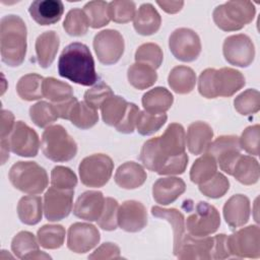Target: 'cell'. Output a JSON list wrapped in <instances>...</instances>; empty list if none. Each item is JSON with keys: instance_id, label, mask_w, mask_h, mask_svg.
Instances as JSON below:
<instances>
[{"instance_id": "55", "label": "cell", "mask_w": 260, "mask_h": 260, "mask_svg": "<svg viewBox=\"0 0 260 260\" xmlns=\"http://www.w3.org/2000/svg\"><path fill=\"white\" fill-rule=\"evenodd\" d=\"M228 236L224 234H219L213 237V249H212V259H225L231 257L226 242Z\"/></svg>"}, {"instance_id": "19", "label": "cell", "mask_w": 260, "mask_h": 260, "mask_svg": "<svg viewBox=\"0 0 260 260\" xmlns=\"http://www.w3.org/2000/svg\"><path fill=\"white\" fill-rule=\"evenodd\" d=\"M147 224L145 206L136 200L124 201L118 209V225L125 232L138 233Z\"/></svg>"}, {"instance_id": "58", "label": "cell", "mask_w": 260, "mask_h": 260, "mask_svg": "<svg viewBox=\"0 0 260 260\" xmlns=\"http://www.w3.org/2000/svg\"><path fill=\"white\" fill-rule=\"evenodd\" d=\"M9 150H10V146H9L8 139L7 138L1 139V164L2 165H4L6 160L9 158Z\"/></svg>"}, {"instance_id": "43", "label": "cell", "mask_w": 260, "mask_h": 260, "mask_svg": "<svg viewBox=\"0 0 260 260\" xmlns=\"http://www.w3.org/2000/svg\"><path fill=\"white\" fill-rule=\"evenodd\" d=\"M168 116L166 113L152 114L149 112L141 111L138 114L136 121V130L140 135L148 136L158 131L167 122Z\"/></svg>"}, {"instance_id": "46", "label": "cell", "mask_w": 260, "mask_h": 260, "mask_svg": "<svg viewBox=\"0 0 260 260\" xmlns=\"http://www.w3.org/2000/svg\"><path fill=\"white\" fill-rule=\"evenodd\" d=\"M164 55L160 47L154 43H145L139 46L135 52V61L157 69L162 62Z\"/></svg>"}, {"instance_id": "3", "label": "cell", "mask_w": 260, "mask_h": 260, "mask_svg": "<svg viewBox=\"0 0 260 260\" xmlns=\"http://www.w3.org/2000/svg\"><path fill=\"white\" fill-rule=\"evenodd\" d=\"M26 25L18 15L8 14L0 20V53L3 63L17 67L26 54Z\"/></svg>"}, {"instance_id": "16", "label": "cell", "mask_w": 260, "mask_h": 260, "mask_svg": "<svg viewBox=\"0 0 260 260\" xmlns=\"http://www.w3.org/2000/svg\"><path fill=\"white\" fill-rule=\"evenodd\" d=\"M74 190L50 187L44 195V213L49 221H58L67 217L73 205Z\"/></svg>"}, {"instance_id": "34", "label": "cell", "mask_w": 260, "mask_h": 260, "mask_svg": "<svg viewBox=\"0 0 260 260\" xmlns=\"http://www.w3.org/2000/svg\"><path fill=\"white\" fill-rule=\"evenodd\" d=\"M129 83L136 89H146L157 80V73L152 67L143 63L132 64L127 71Z\"/></svg>"}, {"instance_id": "18", "label": "cell", "mask_w": 260, "mask_h": 260, "mask_svg": "<svg viewBox=\"0 0 260 260\" xmlns=\"http://www.w3.org/2000/svg\"><path fill=\"white\" fill-rule=\"evenodd\" d=\"M214 240L211 237H194L185 234L181 245L175 254L182 260H209L212 259Z\"/></svg>"}, {"instance_id": "8", "label": "cell", "mask_w": 260, "mask_h": 260, "mask_svg": "<svg viewBox=\"0 0 260 260\" xmlns=\"http://www.w3.org/2000/svg\"><path fill=\"white\" fill-rule=\"evenodd\" d=\"M114 162L104 153H95L84 157L78 167L81 183L86 187L100 188L105 186L113 173Z\"/></svg>"}, {"instance_id": "11", "label": "cell", "mask_w": 260, "mask_h": 260, "mask_svg": "<svg viewBox=\"0 0 260 260\" xmlns=\"http://www.w3.org/2000/svg\"><path fill=\"white\" fill-rule=\"evenodd\" d=\"M169 48L176 59L182 62H192L200 55V38L193 29L180 27L171 34Z\"/></svg>"}, {"instance_id": "23", "label": "cell", "mask_w": 260, "mask_h": 260, "mask_svg": "<svg viewBox=\"0 0 260 260\" xmlns=\"http://www.w3.org/2000/svg\"><path fill=\"white\" fill-rule=\"evenodd\" d=\"M186 190L185 182L178 177H166L155 181L152 196L156 203L168 205L176 201Z\"/></svg>"}, {"instance_id": "27", "label": "cell", "mask_w": 260, "mask_h": 260, "mask_svg": "<svg viewBox=\"0 0 260 260\" xmlns=\"http://www.w3.org/2000/svg\"><path fill=\"white\" fill-rule=\"evenodd\" d=\"M161 24V17L154 6L150 3L140 5L133 18L135 30L141 36H151L155 34Z\"/></svg>"}, {"instance_id": "35", "label": "cell", "mask_w": 260, "mask_h": 260, "mask_svg": "<svg viewBox=\"0 0 260 260\" xmlns=\"http://www.w3.org/2000/svg\"><path fill=\"white\" fill-rule=\"evenodd\" d=\"M44 77L37 73H29L20 77L16 84V92L21 100L30 102L42 99Z\"/></svg>"}, {"instance_id": "10", "label": "cell", "mask_w": 260, "mask_h": 260, "mask_svg": "<svg viewBox=\"0 0 260 260\" xmlns=\"http://www.w3.org/2000/svg\"><path fill=\"white\" fill-rule=\"evenodd\" d=\"M228 248L231 256L239 258L260 257V229L258 225H248L228 236Z\"/></svg>"}, {"instance_id": "50", "label": "cell", "mask_w": 260, "mask_h": 260, "mask_svg": "<svg viewBox=\"0 0 260 260\" xmlns=\"http://www.w3.org/2000/svg\"><path fill=\"white\" fill-rule=\"evenodd\" d=\"M118 201L112 197L105 198V205L100 218L96 220L99 226L105 231H115L118 226Z\"/></svg>"}, {"instance_id": "31", "label": "cell", "mask_w": 260, "mask_h": 260, "mask_svg": "<svg viewBox=\"0 0 260 260\" xmlns=\"http://www.w3.org/2000/svg\"><path fill=\"white\" fill-rule=\"evenodd\" d=\"M231 176L243 185H254L260 177L259 164L254 157L241 154L234 165Z\"/></svg>"}, {"instance_id": "38", "label": "cell", "mask_w": 260, "mask_h": 260, "mask_svg": "<svg viewBox=\"0 0 260 260\" xmlns=\"http://www.w3.org/2000/svg\"><path fill=\"white\" fill-rule=\"evenodd\" d=\"M43 95L53 104L67 101L73 96L71 85L54 77H47L43 81Z\"/></svg>"}, {"instance_id": "54", "label": "cell", "mask_w": 260, "mask_h": 260, "mask_svg": "<svg viewBox=\"0 0 260 260\" xmlns=\"http://www.w3.org/2000/svg\"><path fill=\"white\" fill-rule=\"evenodd\" d=\"M120 248L114 243H104L95 251L88 256V259H120Z\"/></svg>"}, {"instance_id": "49", "label": "cell", "mask_w": 260, "mask_h": 260, "mask_svg": "<svg viewBox=\"0 0 260 260\" xmlns=\"http://www.w3.org/2000/svg\"><path fill=\"white\" fill-rule=\"evenodd\" d=\"M51 185L59 189L74 190L77 185V177L71 169L57 166L51 172Z\"/></svg>"}, {"instance_id": "29", "label": "cell", "mask_w": 260, "mask_h": 260, "mask_svg": "<svg viewBox=\"0 0 260 260\" xmlns=\"http://www.w3.org/2000/svg\"><path fill=\"white\" fill-rule=\"evenodd\" d=\"M151 214L155 217L166 219L169 221L173 229L174 234V255L177 253L181 242L186 234V226H185V218L183 213L176 209V208H162L159 206H152L151 207Z\"/></svg>"}, {"instance_id": "21", "label": "cell", "mask_w": 260, "mask_h": 260, "mask_svg": "<svg viewBox=\"0 0 260 260\" xmlns=\"http://www.w3.org/2000/svg\"><path fill=\"white\" fill-rule=\"evenodd\" d=\"M250 200L243 194L233 195L223 205V217L231 229L246 224L250 217Z\"/></svg>"}, {"instance_id": "37", "label": "cell", "mask_w": 260, "mask_h": 260, "mask_svg": "<svg viewBox=\"0 0 260 260\" xmlns=\"http://www.w3.org/2000/svg\"><path fill=\"white\" fill-rule=\"evenodd\" d=\"M68 120L81 130L89 129L99 121L98 110L93 109L85 102H77L72 108Z\"/></svg>"}, {"instance_id": "12", "label": "cell", "mask_w": 260, "mask_h": 260, "mask_svg": "<svg viewBox=\"0 0 260 260\" xmlns=\"http://www.w3.org/2000/svg\"><path fill=\"white\" fill-rule=\"evenodd\" d=\"M93 49L102 64L113 65L121 59L124 53V39L116 29H105L94 36Z\"/></svg>"}, {"instance_id": "22", "label": "cell", "mask_w": 260, "mask_h": 260, "mask_svg": "<svg viewBox=\"0 0 260 260\" xmlns=\"http://www.w3.org/2000/svg\"><path fill=\"white\" fill-rule=\"evenodd\" d=\"M31 18L41 25H51L58 22L64 12L60 0H36L28 8Z\"/></svg>"}, {"instance_id": "1", "label": "cell", "mask_w": 260, "mask_h": 260, "mask_svg": "<svg viewBox=\"0 0 260 260\" xmlns=\"http://www.w3.org/2000/svg\"><path fill=\"white\" fill-rule=\"evenodd\" d=\"M185 149L184 127L179 123H171L160 136L144 142L139 159L147 170L158 175H181L189 159Z\"/></svg>"}, {"instance_id": "39", "label": "cell", "mask_w": 260, "mask_h": 260, "mask_svg": "<svg viewBox=\"0 0 260 260\" xmlns=\"http://www.w3.org/2000/svg\"><path fill=\"white\" fill-rule=\"evenodd\" d=\"M216 172L217 164L215 158L211 154L205 153L194 161L190 170V179L194 184L200 185L210 179Z\"/></svg>"}, {"instance_id": "56", "label": "cell", "mask_w": 260, "mask_h": 260, "mask_svg": "<svg viewBox=\"0 0 260 260\" xmlns=\"http://www.w3.org/2000/svg\"><path fill=\"white\" fill-rule=\"evenodd\" d=\"M14 116L10 111L1 110V122H0V138H7L14 128Z\"/></svg>"}, {"instance_id": "47", "label": "cell", "mask_w": 260, "mask_h": 260, "mask_svg": "<svg viewBox=\"0 0 260 260\" xmlns=\"http://www.w3.org/2000/svg\"><path fill=\"white\" fill-rule=\"evenodd\" d=\"M230 189V181L228 178L216 172L210 179L199 185L200 192L208 198L216 199L222 197Z\"/></svg>"}, {"instance_id": "44", "label": "cell", "mask_w": 260, "mask_h": 260, "mask_svg": "<svg viewBox=\"0 0 260 260\" xmlns=\"http://www.w3.org/2000/svg\"><path fill=\"white\" fill-rule=\"evenodd\" d=\"M89 23L83 10L79 8L71 9L63 22V28L72 37H81L87 32Z\"/></svg>"}, {"instance_id": "5", "label": "cell", "mask_w": 260, "mask_h": 260, "mask_svg": "<svg viewBox=\"0 0 260 260\" xmlns=\"http://www.w3.org/2000/svg\"><path fill=\"white\" fill-rule=\"evenodd\" d=\"M256 8L251 1H228L214 8L212 17L217 27L224 31L242 29L255 16Z\"/></svg>"}, {"instance_id": "14", "label": "cell", "mask_w": 260, "mask_h": 260, "mask_svg": "<svg viewBox=\"0 0 260 260\" xmlns=\"http://www.w3.org/2000/svg\"><path fill=\"white\" fill-rule=\"evenodd\" d=\"M211 154L221 171L232 175L234 165L241 155V146L239 137L236 135H222L211 141L207 150Z\"/></svg>"}, {"instance_id": "36", "label": "cell", "mask_w": 260, "mask_h": 260, "mask_svg": "<svg viewBox=\"0 0 260 260\" xmlns=\"http://www.w3.org/2000/svg\"><path fill=\"white\" fill-rule=\"evenodd\" d=\"M128 102L120 95H112L101 107L102 118L105 124L116 127L126 114Z\"/></svg>"}, {"instance_id": "15", "label": "cell", "mask_w": 260, "mask_h": 260, "mask_svg": "<svg viewBox=\"0 0 260 260\" xmlns=\"http://www.w3.org/2000/svg\"><path fill=\"white\" fill-rule=\"evenodd\" d=\"M10 150L24 157H34L40 148L38 133L22 121H16L14 128L7 137Z\"/></svg>"}, {"instance_id": "30", "label": "cell", "mask_w": 260, "mask_h": 260, "mask_svg": "<svg viewBox=\"0 0 260 260\" xmlns=\"http://www.w3.org/2000/svg\"><path fill=\"white\" fill-rule=\"evenodd\" d=\"M142 106L152 114L166 113L173 105L174 96L167 88L157 86L146 91L142 96Z\"/></svg>"}, {"instance_id": "48", "label": "cell", "mask_w": 260, "mask_h": 260, "mask_svg": "<svg viewBox=\"0 0 260 260\" xmlns=\"http://www.w3.org/2000/svg\"><path fill=\"white\" fill-rule=\"evenodd\" d=\"M136 6L133 1L115 0L109 3V15L111 20L117 23L131 21L136 13Z\"/></svg>"}, {"instance_id": "25", "label": "cell", "mask_w": 260, "mask_h": 260, "mask_svg": "<svg viewBox=\"0 0 260 260\" xmlns=\"http://www.w3.org/2000/svg\"><path fill=\"white\" fill-rule=\"evenodd\" d=\"M36 237L32 233L21 231L11 241V250L19 259H51V256L40 251Z\"/></svg>"}, {"instance_id": "24", "label": "cell", "mask_w": 260, "mask_h": 260, "mask_svg": "<svg viewBox=\"0 0 260 260\" xmlns=\"http://www.w3.org/2000/svg\"><path fill=\"white\" fill-rule=\"evenodd\" d=\"M213 138L211 126L202 121H196L189 125L187 129L186 145L189 151L195 155L206 152Z\"/></svg>"}, {"instance_id": "20", "label": "cell", "mask_w": 260, "mask_h": 260, "mask_svg": "<svg viewBox=\"0 0 260 260\" xmlns=\"http://www.w3.org/2000/svg\"><path fill=\"white\" fill-rule=\"evenodd\" d=\"M105 197L101 191H85L77 198L73 214L87 221H96L104 209Z\"/></svg>"}, {"instance_id": "51", "label": "cell", "mask_w": 260, "mask_h": 260, "mask_svg": "<svg viewBox=\"0 0 260 260\" xmlns=\"http://www.w3.org/2000/svg\"><path fill=\"white\" fill-rule=\"evenodd\" d=\"M112 95H114V93L111 87L105 82L101 81L84 92V102L93 109L98 110L102 107L105 101Z\"/></svg>"}, {"instance_id": "42", "label": "cell", "mask_w": 260, "mask_h": 260, "mask_svg": "<svg viewBox=\"0 0 260 260\" xmlns=\"http://www.w3.org/2000/svg\"><path fill=\"white\" fill-rule=\"evenodd\" d=\"M29 117L31 121L40 128L49 127L59 119L57 110L53 103L38 102L29 108Z\"/></svg>"}, {"instance_id": "45", "label": "cell", "mask_w": 260, "mask_h": 260, "mask_svg": "<svg viewBox=\"0 0 260 260\" xmlns=\"http://www.w3.org/2000/svg\"><path fill=\"white\" fill-rule=\"evenodd\" d=\"M236 111L243 115L249 116L256 114L260 109V93L257 89L249 88L236 96L234 101Z\"/></svg>"}, {"instance_id": "53", "label": "cell", "mask_w": 260, "mask_h": 260, "mask_svg": "<svg viewBox=\"0 0 260 260\" xmlns=\"http://www.w3.org/2000/svg\"><path fill=\"white\" fill-rule=\"evenodd\" d=\"M139 112V108L135 104L128 103L126 114L124 115L122 121L115 127L116 130L124 134L133 133L136 128V121Z\"/></svg>"}, {"instance_id": "41", "label": "cell", "mask_w": 260, "mask_h": 260, "mask_svg": "<svg viewBox=\"0 0 260 260\" xmlns=\"http://www.w3.org/2000/svg\"><path fill=\"white\" fill-rule=\"evenodd\" d=\"M83 11L87 17L89 26L92 28H100L109 24L111 18L109 15V3L106 1H89L84 7Z\"/></svg>"}, {"instance_id": "28", "label": "cell", "mask_w": 260, "mask_h": 260, "mask_svg": "<svg viewBox=\"0 0 260 260\" xmlns=\"http://www.w3.org/2000/svg\"><path fill=\"white\" fill-rule=\"evenodd\" d=\"M60 45V39L55 30L41 34L36 41L37 60L41 67L48 68L54 62Z\"/></svg>"}, {"instance_id": "2", "label": "cell", "mask_w": 260, "mask_h": 260, "mask_svg": "<svg viewBox=\"0 0 260 260\" xmlns=\"http://www.w3.org/2000/svg\"><path fill=\"white\" fill-rule=\"evenodd\" d=\"M58 73L83 86L94 84L99 78L88 47L79 42L71 43L63 49L58 60Z\"/></svg>"}, {"instance_id": "17", "label": "cell", "mask_w": 260, "mask_h": 260, "mask_svg": "<svg viewBox=\"0 0 260 260\" xmlns=\"http://www.w3.org/2000/svg\"><path fill=\"white\" fill-rule=\"evenodd\" d=\"M100 240V232L93 224L74 222L68 229L67 247L74 253L83 254L90 251L98 246Z\"/></svg>"}, {"instance_id": "52", "label": "cell", "mask_w": 260, "mask_h": 260, "mask_svg": "<svg viewBox=\"0 0 260 260\" xmlns=\"http://www.w3.org/2000/svg\"><path fill=\"white\" fill-rule=\"evenodd\" d=\"M260 126L258 124L247 127L239 138L241 149L252 155H259Z\"/></svg>"}, {"instance_id": "6", "label": "cell", "mask_w": 260, "mask_h": 260, "mask_svg": "<svg viewBox=\"0 0 260 260\" xmlns=\"http://www.w3.org/2000/svg\"><path fill=\"white\" fill-rule=\"evenodd\" d=\"M41 147L45 156L53 161L72 159L77 153V144L62 125H51L42 135Z\"/></svg>"}, {"instance_id": "26", "label": "cell", "mask_w": 260, "mask_h": 260, "mask_svg": "<svg viewBox=\"0 0 260 260\" xmlns=\"http://www.w3.org/2000/svg\"><path fill=\"white\" fill-rule=\"evenodd\" d=\"M147 175L143 167L135 161L122 164L115 173V183L127 190L139 188L146 181Z\"/></svg>"}, {"instance_id": "4", "label": "cell", "mask_w": 260, "mask_h": 260, "mask_svg": "<svg viewBox=\"0 0 260 260\" xmlns=\"http://www.w3.org/2000/svg\"><path fill=\"white\" fill-rule=\"evenodd\" d=\"M245 84L244 75L239 70L230 67L207 68L200 73L198 78L199 93L206 99L229 98L242 89Z\"/></svg>"}, {"instance_id": "57", "label": "cell", "mask_w": 260, "mask_h": 260, "mask_svg": "<svg viewBox=\"0 0 260 260\" xmlns=\"http://www.w3.org/2000/svg\"><path fill=\"white\" fill-rule=\"evenodd\" d=\"M156 3L164 11L170 14L179 12L184 5L183 1H156Z\"/></svg>"}, {"instance_id": "40", "label": "cell", "mask_w": 260, "mask_h": 260, "mask_svg": "<svg viewBox=\"0 0 260 260\" xmlns=\"http://www.w3.org/2000/svg\"><path fill=\"white\" fill-rule=\"evenodd\" d=\"M38 242L45 249H58L64 244L65 229L61 224H45L38 230Z\"/></svg>"}, {"instance_id": "33", "label": "cell", "mask_w": 260, "mask_h": 260, "mask_svg": "<svg viewBox=\"0 0 260 260\" xmlns=\"http://www.w3.org/2000/svg\"><path fill=\"white\" fill-rule=\"evenodd\" d=\"M17 215L19 220L27 225L39 223L43 216V202L39 196H23L17 204Z\"/></svg>"}, {"instance_id": "7", "label": "cell", "mask_w": 260, "mask_h": 260, "mask_svg": "<svg viewBox=\"0 0 260 260\" xmlns=\"http://www.w3.org/2000/svg\"><path fill=\"white\" fill-rule=\"evenodd\" d=\"M12 186L26 194H41L48 186V175L36 161H17L9 170Z\"/></svg>"}, {"instance_id": "13", "label": "cell", "mask_w": 260, "mask_h": 260, "mask_svg": "<svg viewBox=\"0 0 260 260\" xmlns=\"http://www.w3.org/2000/svg\"><path fill=\"white\" fill-rule=\"evenodd\" d=\"M224 59L234 66L248 67L255 58V47L252 40L244 34L225 38L222 45Z\"/></svg>"}, {"instance_id": "9", "label": "cell", "mask_w": 260, "mask_h": 260, "mask_svg": "<svg viewBox=\"0 0 260 260\" xmlns=\"http://www.w3.org/2000/svg\"><path fill=\"white\" fill-rule=\"evenodd\" d=\"M220 225V215L217 209L205 202L199 201L192 213L186 219L185 226L194 237H206L215 233Z\"/></svg>"}, {"instance_id": "32", "label": "cell", "mask_w": 260, "mask_h": 260, "mask_svg": "<svg viewBox=\"0 0 260 260\" xmlns=\"http://www.w3.org/2000/svg\"><path fill=\"white\" fill-rule=\"evenodd\" d=\"M168 83L176 93L187 94L195 87L196 74L192 68L179 65L171 70L168 76Z\"/></svg>"}]
</instances>
